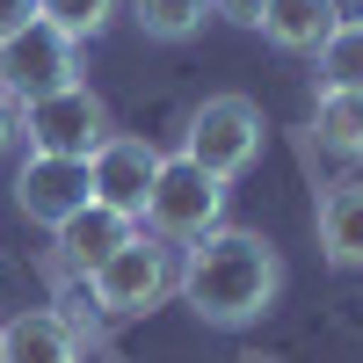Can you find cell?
Instances as JSON below:
<instances>
[{
  "label": "cell",
  "mask_w": 363,
  "mask_h": 363,
  "mask_svg": "<svg viewBox=\"0 0 363 363\" xmlns=\"http://www.w3.org/2000/svg\"><path fill=\"white\" fill-rule=\"evenodd\" d=\"M174 291L189 298V313L203 327H255L284 298V255L255 225H211L203 240H189Z\"/></svg>",
  "instance_id": "6da1fadb"
},
{
  "label": "cell",
  "mask_w": 363,
  "mask_h": 363,
  "mask_svg": "<svg viewBox=\"0 0 363 363\" xmlns=\"http://www.w3.org/2000/svg\"><path fill=\"white\" fill-rule=\"evenodd\" d=\"M269 145V124H262V102L255 95H203L189 131H182V160H196L211 182H240Z\"/></svg>",
  "instance_id": "7a4b0ae2"
},
{
  "label": "cell",
  "mask_w": 363,
  "mask_h": 363,
  "mask_svg": "<svg viewBox=\"0 0 363 363\" xmlns=\"http://www.w3.org/2000/svg\"><path fill=\"white\" fill-rule=\"evenodd\" d=\"M211 225H225V182H211L196 160L167 153L160 174H153V196L138 211V233H153L160 247H189Z\"/></svg>",
  "instance_id": "3957f363"
},
{
  "label": "cell",
  "mask_w": 363,
  "mask_h": 363,
  "mask_svg": "<svg viewBox=\"0 0 363 363\" xmlns=\"http://www.w3.org/2000/svg\"><path fill=\"white\" fill-rule=\"evenodd\" d=\"M87 298H95V313H109V320H145L160 306V298L174 291V262H167V247L153 233H131L124 247H116L102 269H87Z\"/></svg>",
  "instance_id": "277c9868"
},
{
  "label": "cell",
  "mask_w": 363,
  "mask_h": 363,
  "mask_svg": "<svg viewBox=\"0 0 363 363\" xmlns=\"http://www.w3.org/2000/svg\"><path fill=\"white\" fill-rule=\"evenodd\" d=\"M109 131H116V124H109V102H102L87 80L58 87V95L22 102V138H29V153H51V160H95V145H102Z\"/></svg>",
  "instance_id": "5b68a950"
},
{
  "label": "cell",
  "mask_w": 363,
  "mask_h": 363,
  "mask_svg": "<svg viewBox=\"0 0 363 363\" xmlns=\"http://www.w3.org/2000/svg\"><path fill=\"white\" fill-rule=\"evenodd\" d=\"M80 80V44H66L58 29L29 22L15 37H0V95L15 102H37V95H58V87Z\"/></svg>",
  "instance_id": "8992f818"
},
{
  "label": "cell",
  "mask_w": 363,
  "mask_h": 363,
  "mask_svg": "<svg viewBox=\"0 0 363 363\" xmlns=\"http://www.w3.org/2000/svg\"><path fill=\"white\" fill-rule=\"evenodd\" d=\"M160 145L153 138H131V131H109L95 145V160H87V189H95L102 211H116V218H131L138 225V211L145 196H153V174H160Z\"/></svg>",
  "instance_id": "52a82bcc"
},
{
  "label": "cell",
  "mask_w": 363,
  "mask_h": 363,
  "mask_svg": "<svg viewBox=\"0 0 363 363\" xmlns=\"http://www.w3.org/2000/svg\"><path fill=\"white\" fill-rule=\"evenodd\" d=\"M15 203H22V218L29 225H44L58 233L73 218V211L95 203V189H87V160H51V153H29L15 167Z\"/></svg>",
  "instance_id": "ba28073f"
},
{
  "label": "cell",
  "mask_w": 363,
  "mask_h": 363,
  "mask_svg": "<svg viewBox=\"0 0 363 363\" xmlns=\"http://www.w3.org/2000/svg\"><path fill=\"white\" fill-rule=\"evenodd\" d=\"M313 233H320V255L335 269H363V174L327 182V196L313 211Z\"/></svg>",
  "instance_id": "9c48e42d"
},
{
  "label": "cell",
  "mask_w": 363,
  "mask_h": 363,
  "mask_svg": "<svg viewBox=\"0 0 363 363\" xmlns=\"http://www.w3.org/2000/svg\"><path fill=\"white\" fill-rule=\"evenodd\" d=\"M138 225L131 218H116V211H102V203H87V211H73L66 225H58L51 240H58V262L73 269V277H87V269H102L116 247H124Z\"/></svg>",
  "instance_id": "30bf717a"
},
{
  "label": "cell",
  "mask_w": 363,
  "mask_h": 363,
  "mask_svg": "<svg viewBox=\"0 0 363 363\" xmlns=\"http://www.w3.org/2000/svg\"><path fill=\"white\" fill-rule=\"evenodd\" d=\"M335 22H342V0H269L255 29L277 51H320L335 37Z\"/></svg>",
  "instance_id": "8fae6325"
},
{
  "label": "cell",
  "mask_w": 363,
  "mask_h": 363,
  "mask_svg": "<svg viewBox=\"0 0 363 363\" xmlns=\"http://www.w3.org/2000/svg\"><path fill=\"white\" fill-rule=\"evenodd\" d=\"M0 363H80V342L51 306L44 313H15L0 327Z\"/></svg>",
  "instance_id": "7c38bea8"
},
{
  "label": "cell",
  "mask_w": 363,
  "mask_h": 363,
  "mask_svg": "<svg viewBox=\"0 0 363 363\" xmlns=\"http://www.w3.org/2000/svg\"><path fill=\"white\" fill-rule=\"evenodd\" d=\"M320 95H363V22H335V37H327L320 51Z\"/></svg>",
  "instance_id": "4fadbf2b"
},
{
  "label": "cell",
  "mask_w": 363,
  "mask_h": 363,
  "mask_svg": "<svg viewBox=\"0 0 363 363\" xmlns=\"http://www.w3.org/2000/svg\"><path fill=\"white\" fill-rule=\"evenodd\" d=\"M131 22L153 44H189L196 29L211 22V0H131Z\"/></svg>",
  "instance_id": "5bb4252c"
},
{
  "label": "cell",
  "mask_w": 363,
  "mask_h": 363,
  "mask_svg": "<svg viewBox=\"0 0 363 363\" xmlns=\"http://www.w3.org/2000/svg\"><path fill=\"white\" fill-rule=\"evenodd\" d=\"M37 22L58 29L66 44H95L102 29L116 22V0H37Z\"/></svg>",
  "instance_id": "9a60e30c"
},
{
  "label": "cell",
  "mask_w": 363,
  "mask_h": 363,
  "mask_svg": "<svg viewBox=\"0 0 363 363\" xmlns=\"http://www.w3.org/2000/svg\"><path fill=\"white\" fill-rule=\"evenodd\" d=\"M313 138L327 145V153H363V95H320Z\"/></svg>",
  "instance_id": "2e32d148"
},
{
  "label": "cell",
  "mask_w": 363,
  "mask_h": 363,
  "mask_svg": "<svg viewBox=\"0 0 363 363\" xmlns=\"http://www.w3.org/2000/svg\"><path fill=\"white\" fill-rule=\"evenodd\" d=\"M262 8H269V0H211V15H225V22H240V29H255Z\"/></svg>",
  "instance_id": "e0dca14e"
},
{
  "label": "cell",
  "mask_w": 363,
  "mask_h": 363,
  "mask_svg": "<svg viewBox=\"0 0 363 363\" xmlns=\"http://www.w3.org/2000/svg\"><path fill=\"white\" fill-rule=\"evenodd\" d=\"M29 22H37V0H0V37H15Z\"/></svg>",
  "instance_id": "ac0fdd59"
},
{
  "label": "cell",
  "mask_w": 363,
  "mask_h": 363,
  "mask_svg": "<svg viewBox=\"0 0 363 363\" xmlns=\"http://www.w3.org/2000/svg\"><path fill=\"white\" fill-rule=\"evenodd\" d=\"M15 138H22V102H15V95H0V153H8Z\"/></svg>",
  "instance_id": "d6986e66"
}]
</instances>
